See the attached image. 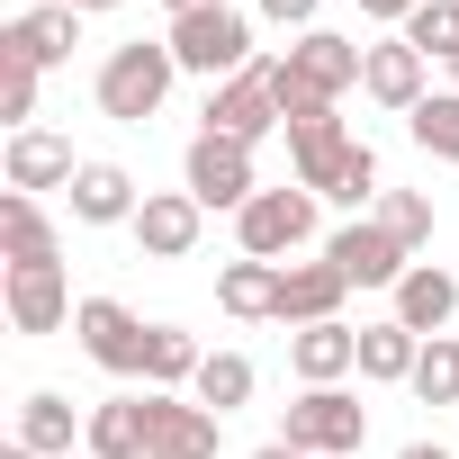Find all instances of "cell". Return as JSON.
Returning a JSON list of instances; mask_svg holds the SVG:
<instances>
[{
	"label": "cell",
	"instance_id": "4",
	"mask_svg": "<svg viewBox=\"0 0 459 459\" xmlns=\"http://www.w3.org/2000/svg\"><path fill=\"white\" fill-rule=\"evenodd\" d=\"M280 441L307 450V459H360V441H369V405L342 396V387H307V396L280 414Z\"/></svg>",
	"mask_w": 459,
	"mask_h": 459
},
{
	"label": "cell",
	"instance_id": "20",
	"mask_svg": "<svg viewBox=\"0 0 459 459\" xmlns=\"http://www.w3.org/2000/svg\"><path fill=\"white\" fill-rule=\"evenodd\" d=\"M10 46L37 64V73H55V64H73V46H82V10H64V0H46V10H28L19 28H10Z\"/></svg>",
	"mask_w": 459,
	"mask_h": 459
},
{
	"label": "cell",
	"instance_id": "21",
	"mask_svg": "<svg viewBox=\"0 0 459 459\" xmlns=\"http://www.w3.org/2000/svg\"><path fill=\"white\" fill-rule=\"evenodd\" d=\"M216 307L235 316V325L280 316V262H225V271H216Z\"/></svg>",
	"mask_w": 459,
	"mask_h": 459
},
{
	"label": "cell",
	"instance_id": "34",
	"mask_svg": "<svg viewBox=\"0 0 459 459\" xmlns=\"http://www.w3.org/2000/svg\"><path fill=\"white\" fill-rule=\"evenodd\" d=\"M316 10H325V0H262V19H271V28H298V37L316 28Z\"/></svg>",
	"mask_w": 459,
	"mask_h": 459
},
{
	"label": "cell",
	"instance_id": "38",
	"mask_svg": "<svg viewBox=\"0 0 459 459\" xmlns=\"http://www.w3.org/2000/svg\"><path fill=\"white\" fill-rule=\"evenodd\" d=\"M64 10H82V19H91V10H117V0H64Z\"/></svg>",
	"mask_w": 459,
	"mask_h": 459
},
{
	"label": "cell",
	"instance_id": "42",
	"mask_svg": "<svg viewBox=\"0 0 459 459\" xmlns=\"http://www.w3.org/2000/svg\"><path fill=\"white\" fill-rule=\"evenodd\" d=\"M64 459H91V450H64Z\"/></svg>",
	"mask_w": 459,
	"mask_h": 459
},
{
	"label": "cell",
	"instance_id": "29",
	"mask_svg": "<svg viewBox=\"0 0 459 459\" xmlns=\"http://www.w3.org/2000/svg\"><path fill=\"white\" fill-rule=\"evenodd\" d=\"M405 46H414L423 64H450V55H459V0H423V10L405 19Z\"/></svg>",
	"mask_w": 459,
	"mask_h": 459
},
{
	"label": "cell",
	"instance_id": "28",
	"mask_svg": "<svg viewBox=\"0 0 459 459\" xmlns=\"http://www.w3.org/2000/svg\"><path fill=\"white\" fill-rule=\"evenodd\" d=\"M405 135H414L432 162H459V91H432V100L405 117Z\"/></svg>",
	"mask_w": 459,
	"mask_h": 459
},
{
	"label": "cell",
	"instance_id": "15",
	"mask_svg": "<svg viewBox=\"0 0 459 459\" xmlns=\"http://www.w3.org/2000/svg\"><path fill=\"white\" fill-rule=\"evenodd\" d=\"M360 91L378 100V108H396V117H414L432 91H423V55L405 46V37H387V46H369V64H360Z\"/></svg>",
	"mask_w": 459,
	"mask_h": 459
},
{
	"label": "cell",
	"instance_id": "7",
	"mask_svg": "<svg viewBox=\"0 0 459 459\" xmlns=\"http://www.w3.org/2000/svg\"><path fill=\"white\" fill-rule=\"evenodd\" d=\"M271 126H289L280 117V91H271V64L253 55L235 82H216L207 91V135H235V144H262Z\"/></svg>",
	"mask_w": 459,
	"mask_h": 459
},
{
	"label": "cell",
	"instance_id": "18",
	"mask_svg": "<svg viewBox=\"0 0 459 459\" xmlns=\"http://www.w3.org/2000/svg\"><path fill=\"white\" fill-rule=\"evenodd\" d=\"M450 316H459V280H450V271H441V262H414V271H405V280H396V325H405V333H423V342H432V333H441V325H450Z\"/></svg>",
	"mask_w": 459,
	"mask_h": 459
},
{
	"label": "cell",
	"instance_id": "27",
	"mask_svg": "<svg viewBox=\"0 0 459 459\" xmlns=\"http://www.w3.org/2000/svg\"><path fill=\"white\" fill-rule=\"evenodd\" d=\"M198 360H207V351H198L180 325H153V333H144V387H162V396H171V387H189V378H198Z\"/></svg>",
	"mask_w": 459,
	"mask_h": 459
},
{
	"label": "cell",
	"instance_id": "30",
	"mask_svg": "<svg viewBox=\"0 0 459 459\" xmlns=\"http://www.w3.org/2000/svg\"><path fill=\"white\" fill-rule=\"evenodd\" d=\"M423 405H459V342L450 333H432L423 342V360H414V378H405Z\"/></svg>",
	"mask_w": 459,
	"mask_h": 459
},
{
	"label": "cell",
	"instance_id": "39",
	"mask_svg": "<svg viewBox=\"0 0 459 459\" xmlns=\"http://www.w3.org/2000/svg\"><path fill=\"white\" fill-rule=\"evenodd\" d=\"M189 10H216V0H171V19H189Z\"/></svg>",
	"mask_w": 459,
	"mask_h": 459
},
{
	"label": "cell",
	"instance_id": "2",
	"mask_svg": "<svg viewBox=\"0 0 459 459\" xmlns=\"http://www.w3.org/2000/svg\"><path fill=\"white\" fill-rule=\"evenodd\" d=\"M162 46L180 55V73H198V82L216 91V82H235V73L253 64V19L235 10V0H216V10L171 19V37H162Z\"/></svg>",
	"mask_w": 459,
	"mask_h": 459
},
{
	"label": "cell",
	"instance_id": "22",
	"mask_svg": "<svg viewBox=\"0 0 459 459\" xmlns=\"http://www.w3.org/2000/svg\"><path fill=\"white\" fill-rule=\"evenodd\" d=\"M0 262H55V225H46V207L28 198V189H10L0 198Z\"/></svg>",
	"mask_w": 459,
	"mask_h": 459
},
{
	"label": "cell",
	"instance_id": "9",
	"mask_svg": "<svg viewBox=\"0 0 459 459\" xmlns=\"http://www.w3.org/2000/svg\"><path fill=\"white\" fill-rule=\"evenodd\" d=\"M216 414L198 405V396H162V387H144V450L153 459H216Z\"/></svg>",
	"mask_w": 459,
	"mask_h": 459
},
{
	"label": "cell",
	"instance_id": "32",
	"mask_svg": "<svg viewBox=\"0 0 459 459\" xmlns=\"http://www.w3.org/2000/svg\"><path fill=\"white\" fill-rule=\"evenodd\" d=\"M378 225L414 253V244H432V198L423 189H378Z\"/></svg>",
	"mask_w": 459,
	"mask_h": 459
},
{
	"label": "cell",
	"instance_id": "36",
	"mask_svg": "<svg viewBox=\"0 0 459 459\" xmlns=\"http://www.w3.org/2000/svg\"><path fill=\"white\" fill-rule=\"evenodd\" d=\"M396 459H450V450H441V441H405Z\"/></svg>",
	"mask_w": 459,
	"mask_h": 459
},
{
	"label": "cell",
	"instance_id": "6",
	"mask_svg": "<svg viewBox=\"0 0 459 459\" xmlns=\"http://www.w3.org/2000/svg\"><path fill=\"white\" fill-rule=\"evenodd\" d=\"M180 180H189V198L198 207H244L262 180H253V144H235V135H189V153H180Z\"/></svg>",
	"mask_w": 459,
	"mask_h": 459
},
{
	"label": "cell",
	"instance_id": "43",
	"mask_svg": "<svg viewBox=\"0 0 459 459\" xmlns=\"http://www.w3.org/2000/svg\"><path fill=\"white\" fill-rule=\"evenodd\" d=\"M144 459H153V450H144Z\"/></svg>",
	"mask_w": 459,
	"mask_h": 459
},
{
	"label": "cell",
	"instance_id": "33",
	"mask_svg": "<svg viewBox=\"0 0 459 459\" xmlns=\"http://www.w3.org/2000/svg\"><path fill=\"white\" fill-rule=\"evenodd\" d=\"M325 198H333V207H360V198H378V153H369V144H351V162L333 171V189H325Z\"/></svg>",
	"mask_w": 459,
	"mask_h": 459
},
{
	"label": "cell",
	"instance_id": "13",
	"mask_svg": "<svg viewBox=\"0 0 459 459\" xmlns=\"http://www.w3.org/2000/svg\"><path fill=\"white\" fill-rule=\"evenodd\" d=\"M351 280L333 262H280V325H342Z\"/></svg>",
	"mask_w": 459,
	"mask_h": 459
},
{
	"label": "cell",
	"instance_id": "23",
	"mask_svg": "<svg viewBox=\"0 0 459 459\" xmlns=\"http://www.w3.org/2000/svg\"><path fill=\"white\" fill-rule=\"evenodd\" d=\"M414 360H423V333H405L396 316H387V325H360V378L405 387V378H414Z\"/></svg>",
	"mask_w": 459,
	"mask_h": 459
},
{
	"label": "cell",
	"instance_id": "26",
	"mask_svg": "<svg viewBox=\"0 0 459 459\" xmlns=\"http://www.w3.org/2000/svg\"><path fill=\"white\" fill-rule=\"evenodd\" d=\"M189 396L225 423L235 405H253V360H244V351H207V360H198V378H189Z\"/></svg>",
	"mask_w": 459,
	"mask_h": 459
},
{
	"label": "cell",
	"instance_id": "41",
	"mask_svg": "<svg viewBox=\"0 0 459 459\" xmlns=\"http://www.w3.org/2000/svg\"><path fill=\"white\" fill-rule=\"evenodd\" d=\"M450 91H459V55H450Z\"/></svg>",
	"mask_w": 459,
	"mask_h": 459
},
{
	"label": "cell",
	"instance_id": "35",
	"mask_svg": "<svg viewBox=\"0 0 459 459\" xmlns=\"http://www.w3.org/2000/svg\"><path fill=\"white\" fill-rule=\"evenodd\" d=\"M414 10H423V0H360V19H396V28H405Z\"/></svg>",
	"mask_w": 459,
	"mask_h": 459
},
{
	"label": "cell",
	"instance_id": "12",
	"mask_svg": "<svg viewBox=\"0 0 459 459\" xmlns=\"http://www.w3.org/2000/svg\"><path fill=\"white\" fill-rule=\"evenodd\" d=\"M351 144L360 135H342V117L333 108H307V117H289V153H298V189H333V171L351 162Z\"/></svg>",
	"mask_w": 459,
	"mask_h": 459
},
{
	"label": "cell",
	"instance_id": "16",
	"mask_svg": "<svg viewBox=\"0 0 459 459\" xmlns=\"http://www.w3.org/2000/svg\"><path fill=\"white\" fill-rule=\"evenodd\" d=\"M289 369H298L307 387H342V378L360 369V333H351V325H298V333H289Z\"/></svg>",
	"mask_w": 459,
	"mask_h": 459
},
{
	"label": "cell",
	"instance_id": "17",
	"mask_svg": "<svg viewBox=\"0 0 459 459\" xmlns=\"http://www.w3.org/2000/svg\"><path fill=\"white\" fill-rule=\"evenodd\" d=\"M0 162H10V189H73L82 180V162H73V144L64 135H46V126H28V135H10V153H0Z\"/></svg>",
	"mask_w": 459,
	"mask_h": 459
},
{
	"label": "cell",
	"instance_id": "19",
	"mask_svg": "<svg viewBox=\"0 0 459 459\" xmlns=\"http://www.w3.org/2000/svg\"><path fill=\"white\" fill-rule=\"evenodd\" d=\"M135 171L126 162H82V180H73V216L82 225H135Z\"/></svg>",
	"mask_w": 459,
	"mask_h": 459
},
{
	"label": "cell",
	"instance_id": "40",
	"mask_svg": "<svg viewBox=\"0 0 459 459\" xmlns=\"http://www.w3.org/2000/svg\"><path fill=\"white\" fill-rule=\"evenodd\" d=\"M0 459H37V450H28V441H10V450H0Z\"/></svg>",
	"mask_w": 459,
	"mask_h": 459
},
{
	"label": "cell",
	"instance_id": "8",
	"mask_svg": "<svg viewBox=\"0 0 459 459\" xmlns=\"http://www.w3.org/2000/svg\"><path fill=\"white\" fill-rule=\"evenodd\" d=\"M73 333H82V351H91L108 378H144V333H153V325H135L117 298H82V307H73Z\"/></svg>",
	"mask_w": 459,
	"mask_h": 459
},
{
	"label": "cell",
	"instance_id": "5",
	"mask_svg": "<svg viewBox=\"0 0 459 459\" xmlns=\"http://www.w3.org/2000/svg\"><path fill=\"white\" fill-rule=\"evenodd\" d=\"M307 235H316V189H253V198L235 207L244 262H280V253H298Z\"/></svg>",
	"mask_w": 459,
	"mask_h": 459
},
{
	"label": "cell",
	"instance_id": "37",
	"mask_svg": "<svg viewBox=\"0 0 459 459\" xmlns=\"http://www.w3.org/2000/svg\"><path fill=\"white\" fill-rule=\"evenodd\" d=\"M253 459H307V450H289V441H262V450H253Z\"/></svg>",
	"mask_w": 459,
	"mask_h": 459
},
{
	"label": "cell",
	"instance_id": "31",
	"mask_svg": "<svg viewBox=\"0 0 459 459\" xmlns=\"http://www.w3.org/2000/svg\"><path fill=\"white\" fill-rule=\"evenodd\" d=\"M0 117H10V135H28V117H37V64L0 37Z\"/></svg>",
	"mask_w": 459,
	"mask_h": 459
},
{
	"label": "cell",
	"instance_id": "11",
	"mask_svg": "<svg viewBox=\"0 0 459 459\" xmlns=\"http://www.w3.org/2000/svg\"><path fill=\"white\" fill-rule=\"evenodd\" d=\"M0 298H10V333H55V325H73V289H64V262H19Z\"/></svg>",
	"mask_w": 459,
	"mask_h": 459
},
{
	"label": "cell",
	"instance_id": "14",
	"mask_svg": "<svg viewBox=\"0 0 459 459\" xmlns=\"http://www.w3.org/2000/svg\"><path fill=\"white\" fill-rule=\"evenodd\" d=\"M198 198L189 189H153L144 207H135V244H144V262H189V244H198Z\"/></svg>",
	"mask_w": 459,
	"mask_h": 459
},
{
	"label": "cell",
	"instance_id": "10",
	"mask_svg": "<svg viewBox=\"0 0 459 459\" xmlns=\"http://www.w3.org/2000/svg\"><path fill=\"white\" fill-rule=\"evenodd\" d=\"M325 262H333V271H342L351 289H396V280L414 271V262H405V244L387 235L378 216H369V225H342V235L325 244Z\"/></svg>",
	"mask_w": 459,
	"mask_h": 459
},
{
	"label": "cell",
	"instance_id": "25",
	"mask_svg": "<svg viewBox=\"0 0 459 459\" xmlns=\"http://www.w3.org/2000/svg\"><path fill=\"white\" fill-rule=\"evenodd\" d=\"M82 450H91V459H144V396H108V405H91Z\"/></svg>",
	"mask_w": 459,
	"mask_h": 459
},
{
	"label": "cell",
	"instance_id": "1",
	"mask_svg": "<svg viewBox=\"0 0 459 459\" xmlns=\"http://www.w3.org/2000/svg\"><path fill=\"white\" fill-rule=\"evenodd\" d=\"M360 64H369V46H351V37H333V28H307L289 55H271V91H280V117L333 108L342 91H360Z\"/></svg>",
	"mask_w": 459,
	"mask_h": 459
},
{
	"label": "cell",
	"instance_id": "3",
	"mask_svg": "<svg viewBox=\"0 0 459 459\" xmlns=\"http://www.w3.org/2000/svg\"><path fill=\"white\" fill-rule=\"evenodd\" d=\"M171 73H180V55L171 46H117L108 64H100V117H117V126H144L162 100H171Z\"/></svg>",
	"mask_w": 459,
	"mask_h": 459
},
{
	"label": "cell",
	"instance_id": "24",
	"mask_svg": "<svg viewBox=\"0 0 459 459\" xmlns=\"http://www.w3.org/2000/svg\"><path fill=\"white\" fill-rule=\"evenodd\" d=\"M82 432H91V423H73V405H64L55 387H37V396L19 405V432H10V441H28L37 459H64V450H73Z\"/></svg>",
	"mask_w": 459,
	"mask_h": 459
}]
</instances>
